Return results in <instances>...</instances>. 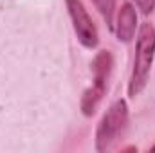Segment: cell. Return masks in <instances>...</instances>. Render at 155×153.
Listing matches in <instances>:
<instances>
[{
	"label": "cell",
	"mask_w": 155,
	"mask_h": 153,
	"mask_svg": "<svg viewBox=\"0 0 155 153\" xmlns=\"http://www.w3.org/2000/svg\"><path fill=\"white\" fill-rule=\"evenodd\" d=\"M128 126V106L124 99H117L107 110L103 119L97 124L96 132V150L107 151L123 137Z\"/></svg>",
	"instance_id": "obj_2"
},
{
	"label": "cell",
	"mask_w": 155,
	"mask_h": 153,
	"mask_svg": "<svg viewBox=\"0 0 155 153\" xmlns=\"http://www.w3.org/2000/svg\"><path fill=\"white\" fill-rule=\"evenodd\" d=\"M152 151H155V146H152Z\"/></svg>",
	"instance_id": "obj_8"
},
{
	"label": "cell",
	"mask_w": 155,
	"mask_h": 153,
	"mask_svg": "<svg viewBox=\"0 0 155 153\" xmlns=\"http://www.w3.org/2000/svg\"><path fill=\"white\" fill-rule=\"evenodd\" d=\"M153 56L155 27L152 24L144 22L139 29L137 45H135V60H134V69H132V76H130V83H128V96L130 97H135L144 90V86L148 83L150 70H152Z\"/></svg>",
	"instance_id": "obj_1"
},
{
	"label": "cell",
	"mask_w": 155,
	"mask_h": 153,
	"mask_svg": "<svg viewBox=\"0 0 155 153\" xmlns=\"http://www.w3.org/2000/svg\"><path fill=\"white\" fill-rule=\"evenodd\" d=\"M135 4H137V7L143 11V13H152L155 7V0H135Z\"/></svg>",
	"instance_id": "obj_7"
},
{
	"label": "cell",
	"mask_w": 155,
	"mask_h": 153,
	"mask_svg": "<svg viewBox=\"0 0 155 153\" xmlns=\"http://www.w3.org/2000/svg\"><path fill=\"white\" fill-rule=\"evenodd\" d=\"M135 27H137V13L135 7L130 2H124L119 9L117 15V25H116V34L119 41H132L135 34Z\"/></svg>",
	"instance_id": "obj_5"
},
{
	"label": "cell",
	"mask_w": 155,
	"mask_h": 153,
	"mask_svg": "<svg viewBox=\"0 0 155 153\" xmlns=\"http://www.w3.org/2000/svg\"><path fill=\"white\" fill-rule=\"evenodd\" d=\"M67 2V9L69 15L72 18L74 24V31L78 34V40L83 47L87 49H94L99 43V36H97V29L92 22V18L88 16L85 5L81 0H65Z\"/></svg>",
	"instance_id": "obj_4"
},
{
	"label": "cell",
	"mask_w": 155,
	"mask_h": 153,
	"mask_svg": "<svg viewBox=\"0 0 155 153\" xmlns=\"http://www.w3.org/2000/svg\"><path fill=\"white\" fill-rule=\"evenodd\" d=\"M96 9L101 13V16L107 20V25L112 29L114 24H112V16H114V9H116V0H92Z\"/></svg>",
	"instance_id": "obj_6"
},
{
	"label": "cell",
	"mask_w": 155,
	"mask_h": 153,
	"mask_svg": "<svg viewBox=\"0 0 155 153\" xmlns=\"http://www.w3.org/2000/svg\"><path fill=\"white\" fill-rule=\"evenodd\" d=\"M112 70V56L108 50L97 52V56L92 61V72H94V83L88 90H85L81 99V110L87 117L96 114L108 85V76Z\"/></svg>",
	"instance_id": "obj_3"
}]
</instances>
